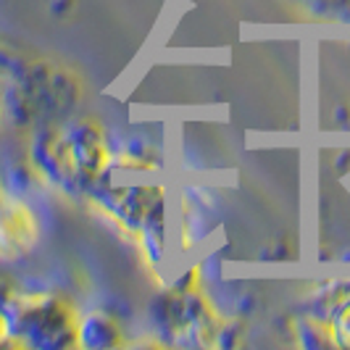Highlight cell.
<instances>
[{
	"instance_id": "obj_4",
	"label": "cell",
	"mask_w": 350,
	"mask_h": 350,
	"mask_svg": "<svg viewBox=\"0 0 350 350\" xmlns=\"http://www.w3.org/2000/svg\"><path fill=\"white\" fill-rule=\"evenodd\" d=\"M119 227L137 237L142 253L158 263L166 245V193L158 185H116L111 174L88 195Z\"/></svg>"
},
{
	"instance_id": "obj_8",
	"label": "cell",
	"mask_w": 350,
	"mask_h": 350,
	"mask_svg": "<svg viewBox=\"0 0 350 350\" xmlns=\"http://www.w3.org/2000/svg\"><path fill=\"white\" fill-rule=\"evenodd\" d=\"M77 340L85 348H116V345L124 342L116 321L108 314H103V311H92V314L79 316Z\"/></svg>"
},
{
	"instance_id": "obj_10",
	"label": "cell",
	"mask_w": 350,
	"mask_h": 350,
	"mask_svg": "<svg viewBox=\"0 0 350 350\" xmlns=\"http://www.w3.org/2000/svg\"><path fill=\"white\" fill-rule=\"evenodd\" d=\"M0 124H3V88H0Z\"/></svg>"
},
{
	"instance_id": "obj_6",
	"label": "cell",
	"mask_w": 350,
	"mask_h": 350,
	"mask_svg": "<svg viewBox=\"0 0 350 350\" xmlns=\"http://www.w3.org/2000/svg\"><path fill=\"white\" fill-rule=\"evenodd\" d=\"M37 234L40 227L27 203L18 195L0 190V256L18 258L29 253L37 243Z\"/></svg>"
},
{
	"instance_id": "obj_9",
	"label": "cell",
	"mask_w": 350,
	"mask_h": 350,
	"mask_svg": "<svg viewBox=\"0 0 350 350\" xmlns=\"http://www.w3.org/2000/svg\"><path fill=\"white\" fill-rule=\"evenodd\" d=\"M298 5L311 16L350 24V0H298Z\"/></svg>"
},
{
	"instance_id": "obj_1",
	"label": "cell",
	"mask_w": 350,
	"mask_h": 350,
	"mask_svg": "<svg viewBox=\"0 0 350 350\" xmlns=\"http://www.w3.org/2000/svg\"><path fill=\"white\" fill-rule=\"evenodd\" d=\"M29 166L53 187L88 198L111 174V153L103 129L88 119L71 116L35 129Z\"/></svg>"
},
{
	"instance_id": "obj_7",
	"label": "cell",
	"mask_w": 350,
	"mask_h": 350,
	"mask_svg": "<svg viewBox=\"0 0 350 350\" xmlns=\"http://www.w3.org/2000/svg\"><path fill=\"white\" fill-rule=\"evenodd\" d=\"M319 314L314 321L324 324L332 337V345L350 348V282H337L319 300Z\"/></svg>"
},
{
	"instance_id": "obj_5",
	"label": "cell",
	"mask_w": 350,
	"mask_h": 350,
	"mask_svg": "<svg viewBox=\"0 0 350 350\" xmlns=\"http://www.w3.org/2000/svg\"><path fill=\"white\" fill-rule=\"evenodd\" d=\"M153 327L163 334V340L179 345H208L219 329L211 306L190 287H176L163 293L153 303Z\"/></svg>"
},
{
	"instance_id": "obj_3",
	"label": "cell",
	"mask_w": 350,
	"mask_h": 350,
	"mask_svg": "<svg viewBox=\"0 0 350 350\" xmlns=\"http://www.w3.org/2000/svg\"><path fill=\"white\" fill-rule=\"evenodd\" d=\"M0 327L11 345L37 350L77 348L79 314L58 295L0 293Z\"/></svg>"
},
{
	"instance_id": "obj_2",
	"label": "cell",
	"mask_w": 350,
	"mask_h": 350,
	"mask_svg": "<svg viewBox=\"0 0 350 350\" xmlns=\"http://www.w3.org/2000/svg\"><path fill=\"white\" fill-rule=\"evenodd\" d=\"M79 85L69 71L51 64H24L3 88V122L18 129H42L69 119Z\"/></svg>"
}]
</instances>
